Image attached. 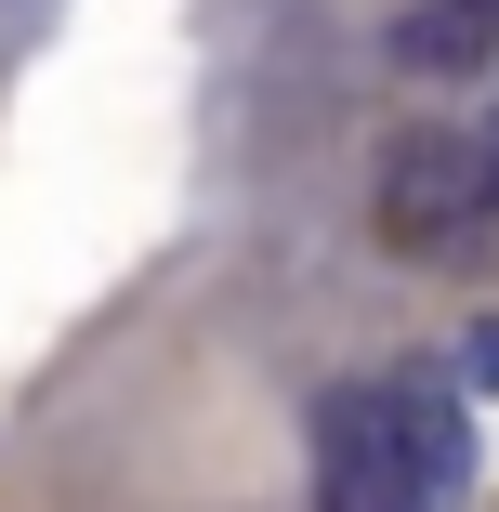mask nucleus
I'll list each match as a JSON object with an SVG mask.
<instances>
[{
  "label": "nucleus",
  "instance_id": "obj_1",
  "mask_svg": "<svg viewBox=\"0 0 499 512\" xmlns=\"http://www.w3.org/2000/svg\"><path fill=\"white\" fill-rule=\"evenodd\" d=\"M381 250H408V263L499 250V145L486 132H394V158H381Z\"/></svg>",
  "mask_w": 499,
  "mask_h": 512
},
{
  "label": "nucleus",
  "instance_id": "obj_2",
  "mask_svg": "<svg viewBox=\"0 0 499 512\" xmlns=\"http://www.w3.org/2000/svg\"><path fill=\"white\" fill-rule=\"evenodd\" d=\"M316 512H421L408 499V447H394V394L342 381L316 407Z\"/></svg>",
  "mask_w": 499,
  "mask_h": 512
},
{
  "label": "nucleus",
  "instance_id": "obj_3",
  "mask_svg": "<svg viewBox=\"0 0 499 512\" xmlns=\"http://www.w3.org/2000/svg\"><path fill=\"white\" fill-rule=\"evenodd\" d=\"M381 394H394V447H408V499H421V512H460V486H473V421H460L447 368H394Z\"/></svg>",
  "mask_w": 499,
  "mask_h": 512
},
{
  "label": "nucleus",
  "instance_id": "obj_4",
  "mask_svg": "<svg viewBox=\"0 0 499 512\" xmlns=\"http://www.w3.org/2000/svg\"><path fill=\"white\" fill-rule=\"evenodd\" d=\"M394 66H421V79L499 66V0H421V14H394Z\"/></svg>",
  "mask_w": 499,
  "mask_h": 512
},
{
  "label": "nucleus",
  "instance_id": "obj_5",
  "mask_svg": "<svg viewBox=\"0 0 499 512\" xmlns=\"http://www.w3.org/2000/svg\"><path fill=\"white\" fill-rule=\"evenodd\" d=\"M460 381H473V394H499V316H473V329H460Z\"/></svg>",
  "mask_w": 499,
  "mask_h": 512
},
{
  "label": "nucleus",
  "instance_id": "obj_6",
  "mask_svg": "<svg viewBox=\"0 0 499 512\" xmlns=\"http://www.w3.org/2000/svg\"><path fill=\"white\" fill-rule=\"evenodd\" d=\"M486 145H499V132H486Z\"/></svg>",
  "mask_w": 499,
  "mask_h": 512
}]
</instances>
